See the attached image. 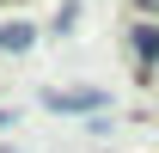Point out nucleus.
<instances>
[{"instance_id": "obj_4", "label": "nucleus", "mask_w": 159, "mask_h": 153, "mask_svg": "<svg viewBox=\"0 0 159 153\" xmlns=\"http://www.w3.org/2000/svg\"><path fill=\"white\" fill-rule=\"evenodd\" d=\"M141 6H147V12H159V0H141Z\"/></svg>"}, {"instance_id": "obj_2", "label": "nucleus", "mask_w": 159, "mask_h": 153, "mask_svg": "<svg viewBox=\"0 0 159 153\" xmlns=\"http://www.w3.org/2000/svg\"><path fill=\"white\" fill-rule=\"evenodd\" d=\"M31 25H0V49H31Z\"/></svg>"}, {"instance_id": "obj_3", "label": "nucleus", "mask_w": 159, "mask_h": 153, "mask_svg": "<svg viewBox=\"0 0 159 153\" xmlns=\"http://www.w3.org/2000/svg\"><path fill=\"white\" fill-rule=\"evenodd\" d=\"M49 104L55 110H86V104H98V92H55Z\"/></svg>"}, {"instance_id": "obj_1", "label": "nucleus", "mask_w": 159, "mask_h": 153, "mask_svg": "<svg viewBox=\"0 0 159 153\" xmlns=\"http://www.w3.org/2000/svg\"><path fill=\"white\" fill-rule=\"evenodd\" d=\"M129 55H135V67H141V74L159 61V25H153V19H141L135 31H129Z\"/></svg>"}]
</instances>
